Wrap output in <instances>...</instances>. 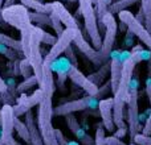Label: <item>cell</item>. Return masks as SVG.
Wrapping results in <instances>:
<instances>
[{"instance_id":"cell-1","label":"cell","mask_w":151,"mask_h":145,"mask_svg":"<svg viewBox=\"0 0 151 145\" xmlns=\"http://www.w3.org/2000/svg\"><path fill=\"white\" fill-rule=\"evenodd\" d=\"M39 88H41L42 96L37 106V128L41 133L45 145H58V141L56 139V128H53L52 124V119L55 115V107L52 100L56 86L53 72L50 71L48 65H44L42 68V79L39 85Z\"/></svg>"},{"instance_id":"cell-2","label":"cell","mask_w":151,"mask_h":145,"mask_svg":"<svg viewBox=\"0 0 151 145\" xmlns=\"http://www.w3.org/2000/svg\"><path fill=\"white\" fill-rule=\"evenodd\" d=\"M138 63L131 58H129L122 68V74H121L119 85L117 87V91L113 95L114 100V107H113V116H114V124L117 128H129L126 127L125 123V107L129 99V92H130V85L133 79L135 66Z\"/></svg>"},{"instance_id":"cell-3","label":"cell","mask_w":151,"mask_h":145,"mask_svg":"<svg viewBox=\"0 0 151 145\" xmlns=\"http://www.w3.org/2000/svg\"><path fill=\"white\" fill-rule=\"evenodd\" d=\"M138 99H139V77L138 70L135 69L131 79L130 85V92H129L127 99V125H129V136L133 140L138 133L142 132L141 128V115H139V107H138Z\"/></svg>"},{"instance_id":"cell-4","label":"cell","mask_w":151,"mask_h":145,"mask_svg":"<svg viewBox=\"0 0 151 145\" xmlns=\"http://www.w3.org/2000/svg\"><path fill=\"white\" fill-rule=\"evenodd\" d=\"M78 4H80L78 9L81 12V16L83 17V26L91 41V45L96 50H99L102 48V37L99 33L94 4L91 3V0H78Z\"/></svg>"},{"instance_id":"cell-5","label":"cell","mask_w":151,"mask_h":145,"mask_svg":"<svg viewBox=\"0 0 151 145\" xmlns=\"http://www.w3.org/2000/svg\"><path fill=\"white\" fill-rule=\"evenodd\" d=\"M1 18L4 23H8L11 26L20 32H25L33 26L29 18V11L23 4H13L8 8H3Z\"/></svg>"},{"instance_id":"cell-6","label":"cell","mask_w":151,"mask_h":145,"mask_svg":"<svg viewBox=\"0 0 151 145\" xmlns=\"http://www.w3.org/2000/svg\"><path fill=\"white\" fill-rule=\"evenodd\" d=\"M98 104H99V99L97 96L86 95L80 99H76V100L58 104L57 107H55V115L56 116H68V115H72L74 112L83 111V109L98 108Z\"/></svg>"},{"instance_id":"cell-7","label":"cell","mask_w":151,"mask_h":145,"mask_svg":"<svg viewBox=\"0 0 151 145\" xmlns=\"http://www.w3.org/2000/svg\"><path fill=\"white\" fill-rule=\"evenodd\" d=\"M118 18L121 23H123L127 26V31L130 32L133 36H135L139 41L143 45H146L147 49L151 52V34L149 33L145 25H142V23H139L137 20V17L130 12V11H122L118 13Z\"/></svg>"},{"instance_id":"cell-8","label":"cell","mask_w":151,"mask_h":145,"mask_svg":"<svg viewBox=\"0 0 151 145\" xmlns=\"http://www.w3.org/2000/svg\"><path fill=\"white\" fill-rule=\"evenodd\" d=\"M102 26L105 28V37L102 40V48L99 49L101 55L105 58L106 61L110 60V54L113 52V46L115 42V37H117V31H118V25L115 17L113 13L107 12L106 15L102 18Z\"/></svg>"},{"instance_id":"cell-9","label":"cell","mask_w":151,"mask_h":145,"mask_svg":"<svg viewBox=\"0 0 151 145\" xmlns=\"http://www.w3.org/2000/svg\"><path fill=\"white\" fill-rule=\"evenodd\" d=\"M15 112L13 106L11 104H3L0 108V120H1V139L4 145H20V143L15 140L13 132H15Z\"/></svg>"},{"instance_id":"cell-10","label":"cell","mask_w":151,"mask_h":145,"mask_svg":"<svg viewBox=\"0 0 151 145\" xmlns=\"http://www.w3.org/2000/svg\"><path fill=\"white\" fill-rule=\"evenodd\" d=\"M81 29H65L64 33L60 37H57L56 44L50 48V50L45 54L44 57V65H50L55 60L61 57V54L65 53V50L73 44L76 36L78 34Z\"/></svg>"},{"instance_id":"cell-11","label":"cell","mask_w":151,"mask_h":145,"mask_svg":"<svg viewBox=\"0 0 151 145\" xmlns=\"http://www.w3.org/2000/svg\"><path fill=\"white\" fill-rule=\"evenodd\" d=\"M130 55L131 52L129 50H113L110 54V86H111L113 95L119 85L123 63L130 58Z\"/></svg>"},{"instance_id":"cell-12","label":"cell","mask_w":151,"mask_h":145,"mask_svg":"<svg viewBox=\"0 0 151 145\" xmlns=\"http://www.w3.org/2000/svg\"><path fill=\"white\" fill-rule=\"evenodd\" d=\"M73 44L94 66H97V68H101L102 65H105V63L107 62V61L101 55V52H99V50H96L93 46H90V45L88 44V41L83 38L82 31L78 32V34L76 36Z\"/></svg>"},{"instance_id":"cell-13","label":"cell","mask_w":151,"mask_h":145,"mask_svg":"<svg viewBox=\"0 0 151 145\" xmlns=\"http://www.w3.org/2000/svg\"><path fill=\"white\" fill-rule=\"evenodd\" d=\"M42 96L41 88H37L32 95H27V94H20L19 98H16V104H13V112L15 116L19 117L21 115H25L28 111H31L35 106H39L40 100Z\"/></svg>"},{"instance_id":"cell-14","label":"cell","mask_w":151,"mask_h":145,"mask_svg":"<svg viewBox=\"0 0 151 145\" xmlns=\"http://www.w3.org/2000/svg\"><path fill=\"white\" fill-rule=\"evenodd\" d=\"M68 78L74 83L76 86H78L80 88H82L88 95H90V96H97L98 95L99 87L94 85V83L91 82L88 77H86V75H83V72L78 70V68L72 66V69L68 72Z\"/></svg>"},{"instance_id":"cell-15","label":"cell","mask_w":151,"mask_h":145,"mask_svg":"<svg viewBox=\"0 0 151 145\" xmlns=\"http://www.w3.org/2000/svg\"><path fill=\"white\" fill-rule=\"evenodd\" d=\"M113 107H114L113 98H105L99 100L98 109H99V115H101V119H102V125H104L105 131H109V132H114V129H115L114 116H113Z\"/></svg>"},{"instance_id":"cell-16","label":"cell","mask_w":151,"mask_h":145,"mask_svg":"<svg viewBox=\"0 0 151 145\" xmlns=\"http://www.w3.org/2000/svg\"><path fill=\"white\" fill-rule=\"evenodd\" d=\"M47 4H48V7L60 17L61 23H63V25L66 26V29H80L77 18L66 9L65 5L61 1H50V3H47Z\"/></svg>"},{"instance_id":"cell-17","label":"cell","mask_w":151,"mask_h":145,"mask_svg":"<svg viewBox=\"0 0 151 145\" xmlns=\"http://www.w3.org/2000/svg\"><path fill=\"white\" fill-rule=\"evenodd\" d=\"M65 122H66V124H68L69 129L72 131V133H73V135L76 136V139L78 140V143H81L82 145H96L94 139L91 137V136L89 135L82 127H81L80 123H78V120L76 119V116L73 114L65 116Z\"/></svg>"},{"instance_id":"cell-18","label":"cell","mask_w":151,"mask_h":145,"mask_svg":"<svg viewBox=\"0 0 151 145\" xmlns=\"http://www.w3.org/2000/svg\"><path fill=\"white\" fill-rule=\"evenodd\" d=\"M50 69V71L52 72H56V74L58 75V86L60 87H63L64 83H65L66 78H68V72L69 70L72 69V62L68 60L66 57H58L57 60H55L50 65H48Z\"/></svg>"},{"instance_id":"cell-19","label":"cell","mask_w":151,"mask_h":145,"mask_svg":"<svg viewBox=\"0 0 151 145\" xmlns=\"http://www.w3.org/2000/svg\"><path fill=\"white\" fill-rule=\"evenodd\" d=\"M25 124L29 129V135H31V145H45L41 133H40L39 128H37V123L35 120L32 109L25 114Z\"/></svg>"},{"instance_id":"cell-20","label":"cell","mask_w":151,"mask_h":145,"mask_svg":"<svg viewBox=\"0 0 151 145\" xmlns=\"http://www.w3.org/2000/svg\"><path fill=\"white\" fill-rule=\"evenodd\" d=\"M109 72H110V60L107 61L105 65H102L101 68H99L98 71H97V72H93V74L89 75L88 78L94 83V85L99 87V85H101V83L105 80V78L107 77V74H109Z\"/></svg>"},{"instance_id":"cell-21","label":"cell","mask_w":151,"mask_h":145,"mask_svg":"<svg viewBox=\"0 0 151 145\" xmlns=\"http://www.w3.org/2000/svg\"><path fill=\"white\" fill-rule=\"evenodd\" d=\"M138 1H141V0H118V1H114L109 7V12L113 13V15L114 13H119L122 11H126L131 5L137 4Z\"/></svg>"},{"instance_id":"cell-22","label":"cell","mask_w":151,"mask_h":145,"mask_svg":"<svg viewBox=\"0 0 151 145\" xmlns=\"http://www.w3.org/2000/svg\"><path fill=\"white\" fill-rule=\"evenodd\" d=\"M15 131L17 132V135L20 136V139H23L28 145H31V135H29V129L27 127L25 123L20 122L19 117L15 119Z\"/></svg>"},{"instance_id":"cell-23","label":"cell","mask_w":151,"mask_h":145,"mask_svg":"<svg viewBox=\"0 0 151 145\" xmlns=\"http://www.w3.org/2000/svg\"><path fill=\"white\" fill-rule=\"evenodd\" d=\"M141 8L145 17V28L149 31V33L151 34V0H141Z\"/></svg>"},{"instance_id":"cell-24","label":"cell","mask_w":151,"mask_h":145,"mask_svg":"<svg viewBox=\"0 0 151 145\" xmlns=\"http://www.w3.org/2000/svg\"><path fill=\"white\" fill-rule=\"evenodd\" d=\"M29 18H31L32 24L36 23L37 24L36 26H40V28H41V25L52 26L49 15H44V13H39V12H29Z\"/></svg>"},{"instance_id":"cell-25","label":"cell","mask_w":151,"mask_h":145,"mask_svg":"<svg viewBox=\"0 0 151 145\" xmlns=\"http://www.w3.org/2000/svg\"><path fill=\"white\" fill-rule=\"evenodd\" d=\"M0 44L5 45V46L12 48V49L16 50V52L23 53V52H21V42H20V40H15V38H12V37L7 36V34L0 33Z\"/></svg>"},{"instance_id":"cell-26","label":"cell","mask_w":151,"mask_h":145,"mask_svg":"<svg viewBox=\"0 0 151 145\" xmlns=\"http://www.w3.org/2000/svg\"><path fill=\"white\" fill-rule=\"evenodd\" d=\"M35 86H39V80L35 75H32L31 78H27V79H24L23 82L17 85V94H25L27 91L31 90Z\"/></svg>"},{"instance_id":"cell-27","label":"cell","mask_w":151,"mask_h":145,"mask_svg":"<svg viewBox=\"0 0 151 145\" xmlns=\"http://www.w3.org/2000/svg\"><path fill=\"white\" fill-rule=\"evenodd\" d=\"M20 75L21 77H24V79H27V78H31L33 74V69H32L31 63L28 62V60L27 58H21L20 60Z\"/></svg>"},{"instance_id":"cell-28","label":"cell","mask_w":151,"mask_h":145,"mask_svg":"<svg viewBox=\"0 0 151 145\" xmlns=\"http://www.w3.org/2000/svg\"><path fill=\"white\" fill-rule=\"evenodd\" d=\"M49 17H50V23H52V28H53V31L56 32L57 37H60L61 34L64 33V31H65V29H63V23H61L60 17H58V16L56 15V13L53 12V11H52V13L49 15Z\"/></svg>"},{"instance_id":"cell-29","label":"cell","mask_w":151,"mask_h":145,"mask_svg":"<svg viewBox=\"0 0 151 145\" xmlns=\"http://www.w3.org/2000/svg\"><path fill=\"white\" fill-rule=\"evenodd\" d=\"M0 54L4 55V57L8 58L9 61H16V60H17V54H23V53L16 52V50H13L12 48L5 46V45L0 44Z\"/></svg>"},{"instance_id":"cell-30","label":"cell","mask_w":151,"mask_h":145,"mask_svg":"<svg viewBox=\"0 0 151 145\" xmlns=\"http://www.w3.org/2000/svg\"><path fill=\"white\" fill-rule=\"evenodd\" d=\"M105 139H106V136H105V128L101 123V124H98V127H97V129H96L94 143H96V145H106L105 144Z\"/></svg>"},{"instance_id":"cell-31","label":"cell","mask_w":151,"mask_h":145,"mask_svg":"<svg viewBox=\"0 0 151 145\" xmlns=\"http://www.w3.org/2000/svg\"><path fill=\"white\" fill-rule=\"evenodd\" d=\"M7 83V92L12 96L13 99H16V94H17V83L15 80V77H11L5 80Z\"/></svg>"},{"instance_id":"cell-32","label":"cell","mask_w":151,"mask_h":145,"mask_svg":"<svg viewBox=\"0 0 151 145\" xmlns=\"http://www.w3.org/2000/svg\"><path fill=\"white\" fill-rule=\"evenodd\" d=\"M133 143L135 145H151V136H146L141 132L133 139Z\"/></svg>"},{"instance_id":"cell-33","label":"cell","mask_w":151,"mask_h":145,"mask_svg":"<svg viewBox=\"0 0 151 145\" xmlns=\"http://www.w3.org/2000/svg\"><path fill=\"white\" fill-rule=\"evenodd\" d=\"M65 57L68 58L69 61L72 62V65L74 66V68H78V61H77V57H76V54H74V50H73V45H70V46L68 48V49L65 50Z\"/></svg>"},{"instance_id":"cell-34","label":"cell","mask_w":151,"mask_h":145,"mask_svg":"<svg viewBox=\"0 0 151 145\" xmlns=\"http://www.w3.org/2000/svg\"><path fill=\"white\" fill-rule=\"evenodd\" d=\"M56 41H57V37H55V36H52L50 33H48V32H45L44 33V37H42V41H41V44H45V45H55L56 44Z\"/></svg>"},{"instance_id":"cell-35","label":"cell","mask_w":151,"mask_h":145,"mask_svg":"<svg viewBox=\"0 0 151 145\" xmlns=\"http://www.w3.org/2000/svg\"><path fill=\"white\" fill-rule=\"evenodd\" d=\"M105 144H106V145H127V144L123 143L121 139L115 137L114 135H113V136H107V137L105 139Z\"/></svg>"},{"instance_id":"cell-36","label":"cell","mask_w":151,"mask_h":145,"mask_svg":"<svg viewBox=\"0 0 151 145\" xmlns=\"http://www.w3.org/2000/svg\"><path fill=\"white\" fill-rule=\"evenodd\" d=\"M142 133H143V135H146V136H151V114H150V116L147 117V120H146V123H145L143 128H142Z\"/></svg>"},{"instance_id":"cell-37","label":"cell","mask_w":151,"mask_h":145,"mask_svg":"<svg viewBox=\"0 0 151 145\" xmlns=\"http://www.w3.org/2000/svg\"><path fill=\"white\" fill-rule=\"evenodd\" d=\"M146 94L149 96V102L151 106V77H147V79H146Z\"/></svg>"},{"instance_id":"cell-38","label":"cell","mask_w":151,"mask_h":145,"mask_svg":"<svg viewBox=\"0 0 151 145\" xmlns=\"http://www.w3.org/2000/svg\"><path fill=\"white\" fill-rule=\"evenodd\" d=\"M127 132H129V128H118V129L115 131L114 136L115 137H118V139H122Z\"/></svg>"},{"instance_id":"cell-39","label":"cell","mask_w":151,"mask_h":145,"mask_svg":"<svg viewBox=\"0 0 151 145\" xmlns=\"http://www.w3.org/2000/svg\"><path fill=\"white\" fill-rule=\"evenodd\" d=\"M4 92H7V83L0 77V94H4Z\"/></svg>"},{"instance_id":"cell-40","label":"cell","mask_w":151,"mask_h":145,"mask_svg":"<svg viewBox=\"0 0 151 145\" xmlns=\"http://www.w3.org/2000/svg\"><path fill=\"white\" fill-rule=\"evenodd\" d=\"M147 62H149V65H147V72H149V77H151V58Z\"/></svg>"},{"instance_id":"cell-41","label":"cell","mask_w":151,"mask_h":145,"mask_svg":"<svg viewBox=\"0 0 151 145\" xmlns=\"http://www.w3.org/2000/svg\"><path fill=\"white\" fill-rule=\"evenodd\" d=\"M63 1H69V3H74V1H78V0H63Z\"/></svg>"},{"instance_id":"cell-42","label":"cell","mask_w":151,"mask_h":145,"mask_svg":"<svg viewBox=\"0 0 151 145\" xmlns=\"http://www.w3.org/2000/svg\"><path fill=\"white\" fill-rule=\"evenodd\" d=\"M91 3H93V4H96V3H97V0H91Z\"/></svg>"},{"instance_id":"cell-43","label":"cell","mask_w":151,"mask_h":145,"mask_svg":"<svg viewBox=\"0 0 151 145\" xmlns=\"http://www.w3.org/2000/svg\"><path fill=\"white\" fill-rule=\"evenodd\" d=\"M0 145H4V144H3V141H1V140H0Z\"/></svg>"},{"instance_id":"cell-44","label":"cell","mask_w":151,"mask_h":145,"mask_svg":"<svg viewBox=\"0 0 151 145\" xmlns=\"http://www.w3.org/2000/svg\"><path fill=\"white\" fill-rule=\"evenodd\" d=\"M114 1H118V0H113V3H114Z\"/></svg>"},{"instance_id":"cell-45","label":"cell","mask_w":151,"mask_h":145,"mask_svg":"<svg viewBox=\"0 0 151 145\" xmlns=\"http://www.w3.org/2000/svg\"><path fill=\"white\" fill-rule=\"evenodd\" d=\"M129 145H135V144H134V143H133V144H129Z\"/></svg>"},{"instance_id":"cell-46","label":"cell","mask_w":151,"mask_h":145,"mask_svg":"<svg viewBox=\"0 0 151 145\" xmlns=\"http://www.w3.org/2000/svg\"><path fill=\"white\" fill-rule=\"evenodd\" d=\"M39 1H41V3H42V0H39Z\"/></svg>"}]
</instances>
